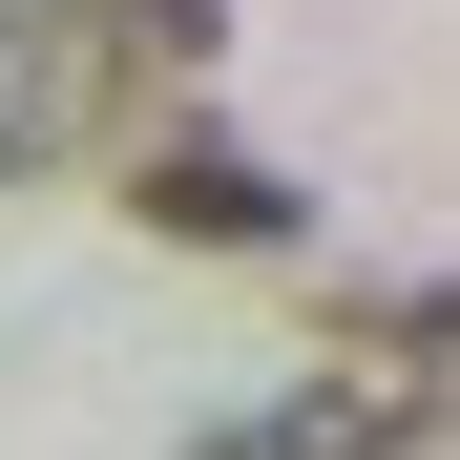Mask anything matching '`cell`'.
I'll return each mask as SVG.
<instances>
[{"label": "cell", "instance_id": "1", "mask_svg": "<svg viewBox=\"0 0 460 460\" xmlns=\"http://www.w3.org/2000/svg\"><path fill=\"white\" fill-rule=\"evenodd\" d=\"M209 0H0V189L126 168L146 126L209 105Z\"/></svg>", "mask_w": 460, "mask_h": 460}, {"label": "cell", "instance_id": "2", "mask_svg": "<svg viewBox=\"0 0 460 460\" xmlns=\"http://www.w3.org/2000/svg\"><path fill=\"white\" fill-rule=\"evenodd\" d=\"M419 419H439V376H419V335L398 356H335V376H293V398H252V419H209L189 460H419Z\"/></svg>", "mask_w": 460, "mask_h": 460}, {"label": "cell", "instance_id": "3", "mask_svg": "<svg viewBox=\"0 0 460 460\" xmlns=\"http://www.w3.org/2000/svg\"><path fill=\"white\" fill-rule=\"evenodd\" d=\"M126 209L168 230V252H293V168H252V146H209V126H146Z\"/></svg>", "mask_w": 460, "mask_h": 460}]
</instances>
